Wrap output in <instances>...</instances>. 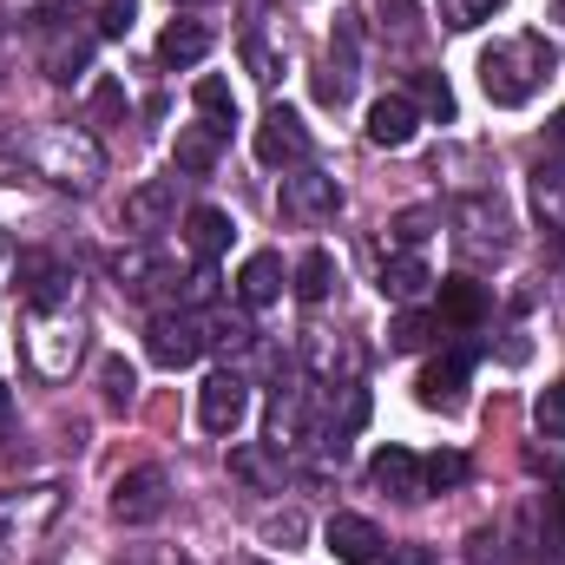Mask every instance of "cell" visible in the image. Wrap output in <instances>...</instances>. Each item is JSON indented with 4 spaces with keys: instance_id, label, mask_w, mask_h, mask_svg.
Here are the masks:
<instances>
[{
    "instance_id": "obj_1",
    "label": "cell",
    "mask_w": 565,
    "mask_h": 565,
    "mask_svg": "<svg viewBox=\"0 0 565 565\" xmlns=\"http://www.w3.org/2000/svg\"><path fill=\"white\" fill-rule=\"evenodd\" d=\"M553 73H559V53L546 33H507L480 53V93L493 106H526Z\"/></svg>"
},
{
    "instance_id": "obj_2",
    "label": "cell",
    "mask_w": 565,
    "mask_h": 565,
    "mask_svg": "<svg viewBox=\"0 0 565 565\" xmlns=\"http://www.w3.org/2000/svg\"><path fill=\"white\" fill-rule=\"evenodd\" d=\"M20 158L46 178V184H60V191H93L99 184V171H106V151L93 132H79V126H33V132H20Z\"/></svg>"
},
{
    "instance_id": "obj_3",
    "label": "cell",
    "mask_w": 565,
    "mask_h": 565,
    "mask_svg": "<svg viewBox=\"0 0 565 565\" xmlns=\"http://www.w3.org/2000/svg\"><path fill=\"white\" fill-rule=\"evenodd\" d=\"M60 513H66V487H53V480L0 493V559H13V553L40 546V540L60 526Z\"/></svg>"
},
{
    "instance_id": "obj_4",
    "label": "cell",
    "mask_w": 565,
    "mask_h": 565,
    "mask_svg": "<svg viewBox=\"0 0 565 565\" xmlns=\"http://www.w3.org/2000/svg\"><path fill=\"white\" fill-rule=\"evenodd\" d=\"M79 349H86V322L60 302V309H33V329H26V362L46 375V382H66L79 369Z\"/></svg>"
},
{
    "instance_id": "obj_5",
    "label": "cell",
    "mask_w": 565,
    "mask_h": 565,
    "mask_svg": "<svg viewBox=\"0 0 565 565\" xmlns=\"http://www.w3.org/2000/svg\"><path fill=\"white\" fill-rule=\"evenodd\" d=\"M204 349H211V335H204V316H191V309H158L151 329H145V355L158 369H171V375L191 369Z\"/></svg>"
},
{
    "instance_id": "obj_6",
    "label": "cell",
    "mask_w": 565,
    "mask_h": 565,
    "mask_svg": "<svg viewBox=\"0 0 565 565\" xmlns=\"http://www.w3.org/2000/svg\"><path fill=\"white\" fill-rule=\"evenodd\" d=\"M164 507H171L164 467H132V473H119V487H113V520H119V526H151Z\"/></svg>"
},
{
    "instance_id": "obj_7",
    "label": "cell",
    "mask_w": 565,
    "mask_h": 565,
    "mask_svg": "<svg viewBox=\"0 0 565 565\" xmlns=\"http://www.w3.org/2000/svg\"><path fill=\"white\" fill-rule=\"evenodd\" d=\"M335 211H342V184H335L329 171L302 164V171L282 178V217H296V224H329Z\"/></svg>"
},
{
    "instance_id": "obj_8",
    "label": "cell",
    "mask_w": 565,
    "mask_h": 565,
    "mask_svg": "<svg viewBox=\"0 0 565 565\" xmlns=\"http://www.w3.org/2000/svg\"><path fill=\"white\" fill-rule=\"evenodd\" d=\"M244 415H250V388H244V375L217 369V375L198 388V422H204V434H237Z\"/></svg>"
},
{
    "instance_id": "obj_9",
    "label": "cell",
    "mask_w": 565,
    "mask_h": 565,
    "mask_svg": "<svg viewBox=\"0 0 565 565\" xmlns=\"http://www.w3.org/2000/svg\"><path fill=\"white\" fill-rule=\"evenodd\" d=\"M257 164H270V171H282V164H302L309 158V126L289 113V106H270L264 119H257Z\"/></svg>"
},
{
    "instance_id": "obj_10",
    "label": "cell",
    "mask_w": 565,
    "mask_h": 565,
    "mask_svg": "<svg viewBox=\"0 0 565 565\" xmlns=\"http://www.w3.org/2000/svg\"><path fill=\"white\" fill-rule=\"evenodd\" d=\"M13 282L26 296V309H60L66 302V264L53 250H13Z\"/></svg>"
},
{
    "instance_id": "obj_11",
    "label": "cell",
    "mask_w": 565,
    "mask_h": 565,
    "mask_svg": "<svg viewBox=\"0 0 565 565\" xmlns=\"http://www.w3.org/2000/svg\"><path fill=\"white\" fill-rule=\"evenodd\" d=\"M322 540H329V553L342 565H375L388 553V540H382V526H375L369 513H335V520L322 526Z\"/></svg>"
},
{
    "instance_id": "obj_12",
    "label": "cell",
    "mask_w": 565,
    "mask_h": 565,
    "mask_svg": "<svg viewBox=\"0 0 565 565\" xmlns=\"http://www.w3.org/2000/svg\"><path fill=\"white\" fill-rule=\"evenodd\" d=\"M178 217V184L171 178H145L139 191H126V231L132 237H158Z\"/></svg>"
},
{
    "instance_id": "obj_13",
    "label": "cell",
    "mask_w": 565,
    "mask_h": 565,
    "mask_svg": "<svg viewBox=\"0 0 565 565\" xmlns=\"http://www.w3.org/2000/svg\"><path fill=\"white\" fill-rule=\"evenodd\" d=\"M415 132H422V113H415L408 93H382V99L369 106V145L402 151V145H415Z\"/></svg>"
},
{
    "instance_id": "obj_14",
    "label": "cell",
    "mask_w": 565,
    "mask_h": 565,
    "mask_svg": "<svg viewBox=\"0 0 565 565\" xmlns=\"http://www.w3.org/2000/svg\"><path fill=\"white\" fill-rule=\"evenodd\" d=\"M369 480H375L388 500H427L422 460H415L408 447H375V454H369Z\"/></svg>"
},
{
    "instance_id": "obj_15",
    "label": "cell",
    "mask_w": 565,
    "mask_h": 565,
    "mask_svg": "<svg viewBox=\"0 0 565 565\" xmlns=\"http://www.w3.org/2000/svg\"><path fill=\"white\" fill-rule=\"evenodd\" d=\"M224 145H231V132H224V126H211V119H198V126H178V145H171V164H178L184 178H204V171H217Z\"/></svg>"
},
{
    "instance_id": "obj_16",
    "label": "cell",
    "mask_w": 565,
    "mask_h": 565,
    "mask_svg": "<svg viewBox=\"0 0 565 565\" xmlns=\"http://www.w3.org/2000/svg\"><path fill=\"white\" fill-rule=\"evenodd\" d=\"M467 369H473V349H447V355L427 369L422 382H415L422 408H440V415H454V408H460V382H467Z\"/></svg>"
},
{
    "instance_id": "obj_17",
    "label": "cell",
    "mask_w": 565,
    "mask_h": 565,
    "mask_svg": "<svg viewBox=\"0 0 565 565\" xmlns=\"http://www.w3.org/2000/svg\"><path fill=\"white\" fill-rule=\"evenodd\" d=\"M302 362H309V375H322V382H355V375H362V349L342 342V335H322V329H309Z\"/></svg>"
},
{
    "instance_id": "obj_18",
    "label": "cell",
    "mask_w": 565,
    "mask_h": 565,
    "mask_svg": "<svg viewBox=\"0 0 565 565\" xmlns=\"http://www.w3.org/2000/svg\"><path fill=\"white\" fill-rule=\"evenodd\" d=\"M46 33H53V46H46V79H53V86H73V79L86 73V60H93V40H99V33H79L73 20H66V26H46Z\"/></svg>"
},
{
    "instance_id": "obj_19",
    "label": "cell",
    "mask_w": 565,
    "mask_h": 565,
    "mask_svg": "<svg viewBox=\"0 0 565 565\" xmlns=\"http://www.w3.org/2000/svg\"><path fill=\"white\" fill-rule=\"evenodd\" d=\"M349 93H355V20L335 26V53H329V66L316 73V99H322V106H342Z\"/></svg>"
},
{
    "instance_id": "obj_20",
    "label": "cell",
    "mask_w": 565,
    "mask_h": 565,
    "mask_svg": "<svg viewBox=\"0 0 565 565\" xmlns=\"http://www.w3.org/2000/svg\"><path fill=\"white\" fill-rule=\"evenodd\" d=\"M231 237H237V224H231L217 204L184 211V244H191V257H198V264H217V257L231 250Z\"/></svg>"
},
{
    "instance_id": "obj_21",
    "label": "cell",
    "mask_w": 565,
    "mask_h": 565,
    "mask_svg": "<svg viewBox=\"0 0 565 565\" xmlns=\"http://www.w3.org/2000/svg\"><path fill=\"white\" fill-rule=\"evenodd\" d=\"M460 250H473V257H487V250H507V211H500L493 198H473V204H460Z\"/></svg>"
},
{
    "instance_id": "obj_22",
    "label": "cell",
    "mask_w": 565,
    "mask_h": 565,
    "mask_svg": "<svg viewBox=\"0 0 565 565\" xmlns=\"http://www.w3.org/2000/svg\"><path fill=\"white\" fill-rule=\"evenodd\" d=\"M204 53H211V26H204V20H171V26L158 33V66H171V73L198 66Z\"/></svg>"
},
{
    "instance_id": "obj_23",
    "label": "cell",
    "mask_w": 565,
    "mask_h": 565,
    "mask_svg": "<svg viewBox=\"0 0 565 565\" xmlns=\"http://www.w3.org/2000/svg\"><path fill=\"white\" fill-rule=\"evenodd\" d=\"M231 473H237L244 487H257V493H277L282 487V447H270V440L231 447Z\"/></svg>"
},
{
    "instance_id": "obj_24",
    "label": "cell",
    "mask_w": 565,
    "mask_h": 565,
    "mask_svg": "<svg viewBox=\"0 0 565 565\" xmlns=\"http://www.w3.org/2000/svg\"><path fill=\"white\" fill-rule=\"evenodd\" d=\"M487 316V282L473 277H440V322H454V329H473Z\"/></svg>"
},
{
    "instance_id": "obj_25",
    "label": "cell",
    "mask_w": 565,
    "mask_h": 565,
    "mask_svg": "<svg viewBox=\"0 0 565 565\" xmlns=\"http://www.w3.org/2000/svg\"><path fill=\"white\" fill-rule=\"evenodd\" d=\"M427 282H434V277H427V264L415 257V250H395V257L382 264V296H388V302H402V309H408V302H422Z\"/></svg>"
},
{
    "instance_id": "obj_26",
    "label": "cell",
    "mask_w": 565,
    "mask_h": 565,
    "mask_svg": "<svg viewBox=\"0 0 565 565\" xmlns=\"http://www.w3.org/2000/svg\"><path fill=\"white\" fill-rule=\"evenodd\" d=\"M237 296H244L250 309H270V302H277L282 296V257L277 250H257V257L237 270Z\"/></svg>"
},
{
    "instance_id": "obj_27",
    "label": "cell",
    "mask_w": 565,
    "mask_h": 565,
    "mask_svg": "<svg viewBox=\"0 0 565 565\" xmlns=\"http://www.w3.org/2000/svg\"><path fill=\"white\" fill-rule=\"evenodd\" d=\"M309 440V395L302 388H277L270 402V447H302Z\"/></svg>"
},
{
    "instance_id": "obj_28",
    "label": "cell",
    "mask_w": 565,
    "mask_h": 565,
    "mask_svg": "<svg viewBox=\"0 0 565 565\" xmlns=\"http://www.w3.org/2000/svg\"><path fill=\"white\" fill-rule=\"evenodd\" d=\"M113 277L126 282L132 296H158L164 282H178L171 277V264H158L151 250H119V257H113Z\"/></svg>"
},
{
    "instance_id": "obj_29",
    "label": "cell",
    "mask_w": 565,
    "mask_h": 565,
    "mask_svg": "<svg viewBox=\"0 0 565 565\" xmlns=\"http://www.w3.org/2000/svg\"><path fill=\"white\" fill-rule=\"evenodd\" d=\"M434 335H440V316H427V309H415V302L388 322V349H395V355H422Z\"/></svg>"
},
{
    "instance_id": "obj_30",
    "label": "cell",
    "mask_w": 565,
    "mask_h": 565,
    "mask_svg": "<svg viewBox=\"0 0 565 565\" xmlns=\"http://www.w3.org/2000/svg\"><path fill=\"white\" fill-rule=\"evenodd\" d=\"M191 99H198V119H211V126H224V132H231V119H237V93H231V79H217V73H211V79H198V93H191Z\"/></svg>"
},
{
    "instance_id": "obj_31",
    "label": "cell",
    "mask_w": 565,
    "mask_h": 565,
    "mask_svg": "<svg viewBox=\"0 0 565 565\" xmlns=\"http://www.w3.org/2000/svg\"><path fill=\"white\" fill-rule=\"evenodd\" d=\"M335 289V257L329 250H302V264H296V296L302 302H322Z\"/></svg>"
},
{
    "instance_id": "obj_32",
    "label": "cell",
    "mask_w": 565,
    "mask_h": 565,
    "mask_svg": "<svg viewBox=\"0 0 565 565\" xmlns=\"http://www.w3.org/2000/svg\"><path fill=\"white\" fill-rule=\"evenodd\" d=\"M408 99H415V113H422V119H440V126L454 119V86H447L440 73H415Z\"/></svg>"
},
{
    "instance_id": "obj_33",
    "label": "cell",
    "mask_w": 565,
    "mask_h": 565,
    "mask_svg": "<svg viewBox=\"0 0 565 565\" xmlns=\"http://www.w3.org/2000/svg\"><path fill=\"white\" fill-rule=\"evenodd\" d=\"M467 473H473V467H467V454H454V447L422 460V487L427 493H454V487H467Z\"/></svg>"
},
{
    "instance_id": "obj_34",
    "label": "cell",
    "mask_w": 565,
    "mask_h": 565,
    "mask_svg": "<svg viewBox=\"0 0 565 565\" xmlns=\"http://www.w3.org/2000/svg\"><path fill=\"white\" fill-rule=\"evenodd\" d=\"M99 388H106V408H132V395H139L132 362H126V355H106V362H99Z\"/></svg>"
},
{
    "instance_id": "obj_35",
    "label": "cell",
    "mask_w": 565,
    "mask_h": 565,
    "mask_svg": "<svg viewBox=\"0 0 565 565\" xmlns=\"http://www.w3.org/2000/svg\"><path fill=\"white\" fill-rule=\"evenodd\" d=\"M434 224H440V211H402V217H388V244L395 250H422L434 237Z\"/></svg>"
},
{
    "instance_id": "obj_36",
    "label": "cell",
    "mask_w": 565,
    "mask_h": 565,
    "mask_svg": "<svg viewBox=\"0 0 565 565\" xmlns=\"http://www.w3.org/2000/svg\"><path fill=\"white\" fill-rule=\"evenodd\" d=\"M440 7V26H454V33H473L480 20H493L507 0H434Z\"/></svg>"
},
{
    "instance_id": "obj_37",
    "label": "cell",
    "mask_w": 565,
    "mask_h": 565,
    "mask_svg": "<svg viewBox=\"0 0 565 565\" xmlns=\"http://www.w3.org/2000/svg\"><path fill=\"white\" fill-rule=\"evenodd\" d=\"M533 427H540L546 440H565V382L540 388V402H533Z\"/></svg>"
},
{
    "instance_id": "obj_38",
    "label": "cell",
    "mask_w": 565,
    "mask_h": 565,
    "mask_svg": "<svg viewBox=\"0 0 565 565\" xmlns=\"http://www.w3.org/2000/svg\"><path fill=\"white\" fill-rule=\"evenodd\" d=\"M132 20H139V7H132V0H99L93 33H99V40H126V33H132Z\"/></svg>"
},
{
    "instance_id": "obj_39",
    "label": "cell",
    "mask_w": 565,
    "mask_h": 565,
    "mask_svg": "<svg viewBox=\"0 0 565 565\" xmlns=\"http://www.w3.org/2000/svg\"><path fill=\"white\" fill-rule=\"evenodd\" d=\"M540 513H546V533H553V546L565 553V480H553V487H546Z\"/></svg>"
},
{
    "instance_id": "obj_40",
    "label": "cell",
    "mask_w": 565,
    "mask_h": 565,
    "mask_svg": "<svg viewBox=\"0 0 565 565\" xmlns=\"http://www.w3.org/2000/svg\"><path fill=\"white\" fill-rule=\"evenodd\" d=\"M119 113H126V86H119V79H99V86H93V119L106 126V119H119Z\"/></svg>"
},
{
    "instance_id": "obj_41",
    "label": "cell",
    "mask_w": 565,
    "mask_h": 565,
    "mask_svg": "<svg viewBox=\"0 0 565 565\" xmlns=\"http://www.w3.org/2000/svg\"><path fill=\"white\" fill-rule=\"evenodd\" d=\"M264 540H270V546H282V553H289V546L302 540V513H270V520H264Z\"/></svg>"
},
{
    "instance_id": "obj_42",
    "label": "cell",
    "mask_w": 565,
    "mask_h": 565,
    "mask_svg": "<svg viewBox=\"0 0 565 565\" xmlns=\"http://www.w3.org/2000/svg\"><path fill=\"white\" fill-rule=\"evenodd\" d=\"M244 66H250V73H257V79H264V86H270V79H277V53H270V46H264V40H257V33H244Z\"/></svg>"
},
{
    "instance_id": "obj_43",
    "label": "cell",
    "mask_w": 565,
    "mask_h": 565,
    "mask_svg": "<svg viewBox=\"0 0 565 565\" xmlns=\"http://www.w3.org/2000/svg\"><path fill=\"white\" fill-rule=\"evenodd\" d=\"M211 296H217V270L204 264V270L191 277V289H184V302H211Z\"/></svg>"
},
{
    "instance_id": "obj_44",
    "label": "cell",
    "mask_w": 565,
    "mask_h": 565,
    "mask_svg": "<svg viewBox=\"0 0 565 565\" xmlns=\"http://www.w3.org/2000/svg\"><path fill=\"white\" fill-rule=\"evenodd\" d=\"M388 565H434V559H427L422 546H395V553H388Z\"/></svg>"
},
{
    "instance_id": "obj_45",
    "label": "cell",
    "mask_w": 565,
    "mask_h": 565,
    "mask_svg": "<svg viewBox=\"0 0 565 565\" xmlns=\"http://www.w3.org/2000/svg\"><path fill=\"white\" fill-rule=\"evenodd\" d=\"M546 145H559V151H565V106L553 113V126H546Z\"/></svg>"
},
{
    "instance_id": "obj_46",
    "label": "cell",
    "mask_w": 565,
    "mask_h": 565,
    "mask_svg": "<svg viewBox=\"0 0 565 565\" xmlns=\"http://www.w3.org/2000/svg\"><path fill=\"white\" fill-rule=\"evenodd\" d=\"M7 277H13V244L0 237V289H7Z\"/></svg>"
},
{
    "instance_id": "obj_47",
    "label": "cell",
    "mask_w": 565,
    "mask_h": 565,
    "mask_svg": "<svg viewBox=\"0 0 565 565\" xmlns=\"http://www.w3.org/2000/svg\"><path fill=\"white\" fill-rule=\"evenodd\" d=\"M7 415H13V388L0 382V427H7Z\"/></svg>"
},
{
    "instance_id": "obj_48",
    "label": "cell",
    "mask_w": 565,
    "mask_h": 565,
    "mask_svg": "<svg viewBox=\"0 0 565 565\" xmlns=\"http://www.w3.org/2000/svg\"><path fill=\"white\" fill-rule=\"evenodd\" d=\"M171 7H204V0H171Z\"/></svg>"
},
{
    "instance_id": "obj_49",
    "label": "cell",
    "mask_w": 565,
    "mask_h": 565,
    "mask_svg": "<svg viewBox=\"0 0 565 565\" xmlns=\"http://www.w3.org/2000/svg\"><path fill=\"white\" fill-rule=\"evenodd\" d=\"M237 565H264V559H237Z\"/></svg>"
}]
</instances>
